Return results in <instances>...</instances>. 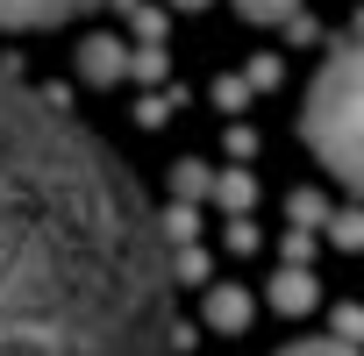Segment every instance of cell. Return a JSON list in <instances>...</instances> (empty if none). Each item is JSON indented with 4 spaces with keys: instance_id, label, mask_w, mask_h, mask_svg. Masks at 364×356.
<instances>
[{
    "instance_id": "obj_1",
    "label": "cell",
    "mask_w": 364,
    "mask_h": 356,
    "mask_svg": "<svg viewBox=\"0 0 364 356\" xmlns=\"http://www.w3.org/2000/svg\"><path fill=\"white\" fill-rule=\"evenodd\" d=\"M0 356H178V264L136 171L0 79Z\"/></svg>"
},
{
    "instance_id": "obj_2",
    "label": "cell",
    "mask_w": 364,
    "mask_h": 356,
    "mask_svg": "<svg viewBox=\"0 0 364 356\" xmlns=\"http://www.w3.org/2000/svg\"><path fill=\"white\" fill-rule=\"evenodd\" d=\"M300 135L343 186L364 193V43L336 50L314 72V86L300 100Z\"/></svg>"
},
{
    "instance_id": "obj_3",
    "label": "cell",
    "mask_w": 364,
    "mask_h": 356,
    "mask_svg": "<svg viewBox=\"0 0 364 356\" xmlns=\"http://www.w3.org/2000/svg\"><path fill=\"white\" fill-rule=\"evenodd\" d=\"M100 0H0V29H15V36H29V29H58V22H79V15H93Z\"/></svg>"
},
{
    "instance_id": "obj_4",
    "label": "cell",
    "mask_w": 364,
    "mask_h": 356,
    "mask_svg": "<svg viewBox=\"0 0 364 356\" xmlns=\"http://www.w3.org/2000/svg\"><path fill=\"white\" fill-rule=\"evenodd\" d=\"M79 72H86L93 86H114V79L129 72V50H122V43H107V36H93V43L79 50Z\"/></svg>"
},
{
    "instance_id": "obj_5",
    "label": "cell",
    "mask_w": 364,
    "mask_h": 356,
    "mask_svg": "<svg viewBox=\"0 0 364 356\" xmlns=\"http://www.w3.org/2000/svg\"><path fill=\"white\" fill-rule=\"evenodd\" d=\"M293 8H300V0H236V15H243V22H257V29H272V22H286Z\"/></svg>"
},
{
    "instance_id": "obj_6",
    "label": "cell",
    "mask_w": 364,
    "mask_h": 356,
    "mask_svg": "<svg viewBox=\"0 0 364 356\" xmlns=\"http://www.w3.org/2000/svg\"><path fill=\"white\" fill-rule=\"evenodd\" d=\"M279 356H357V349H343V342H293V349H279Z\"/></svg>"
},
{
    "instance_id": "obj_7",
    "label": "cell",
    "mask_w": 364,
    "mask_h": 356,
    "mask_svg": "<svg viewBox=\"0 0 364 356\" xmlns=\"http://www.w3.org/2000/svg\"><path fill=\"white\" fill-rule=\"evenodd\" d=\"M171 8H186V15H193V8H208V0H171Z\"/></svg>"
}]
</instances>
